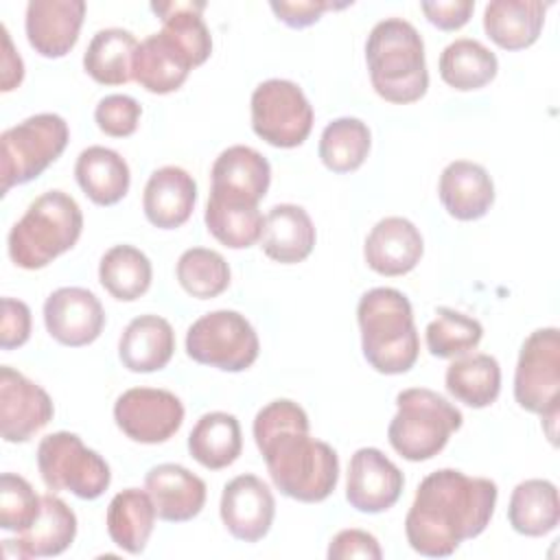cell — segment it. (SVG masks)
Wrapping results in <instances>:
<instances>
[{"label": "cell", "instance_id": "42", "mask_svg": "<svg viewBox=\"0 0 560 560\" xmlns=\"http://www.w3.org/2000/svg\"><path fill=\"white\" fill-rule=\"evenodd\" d=\"M142 116L140 103L129 94H107L94 109V120L105 136L127 138L138 129Z\"/></svg>", "mask_w": 560, "mask_h": 560}, {"label": "cell", "instance_id": "41", "mask_svg": "<svg viewBox=\"0 0 560 560\" xmlns=\"http://www.w3.org/2000/svg\"><path fill=\"white\" fill-rule=\"evenodd\" d=\"M42 497L33 486L15 475L2 472L0 477V527L7 532H24L39 514Z\"/></svg>", "mask_w": 560, "mask_h": 560}, {"label": "cell", "instance_id": "22", "mask_svg": "<svg viewBox=\"0 0 560 560\" xmlns=\"http://www.w3.org/2000/svg\"><path fill=\"white\" fill-rule=\"evenodd\" d=\"M197 201V184L182 166H162L147 179L142 192V210L151 225L175 230L184 225Z\"/></svg>", "mask_w": 560, "mask_h": 560}, {"label": "cell", "instance_id": "17", "mask_svg": "<svg viewBox=\"0 0 560 560\" xmlns=\"http://www.w3.org/2000/svg\"><path fill=\"white\" fill-rule=\"evenodd\" d=\"M83 18V0H31L24 15L26 39L42 57L59 59L74 48Z\"/></svg>", "mask_w": 560, "mask_h": 560}, {"label": "cell", "instance_id": "30", "mask_svg": "<svg viewBox=\"0 0 560 560\" xmlns=\"http://www.w3.org/2000/svg\"><path fill=\"white\" fill-rule=\"evenodd\" d=\"M243 451V435L236 416L228 411L203 413L190 435L188 453L190 457L208 470L228 468L238 459Z\"/></svg>", "mask_w": 560, "mask_h": 560}, {"label": "cell", "instance_id": "24", "mask_svg": "<svg viewBox=\"0 0 560 560\" xmlns=\"http://www.w3.org/2000/svg\"><path fill=\"white\" fill-rule=\"evenodd\" d=\"M315 225L308 212L295 203H276L265 214L260 247L267 258L295 265L308 258L315 247Z\"/></svg>", "mask_w": 560, "mask_h": 560}, {"label": "cell", "instance_id": "46", "mask_svg": "<svg viewBox=\"0 0 560 560\" xmlns=\"http://www.w3.org/2000/svg\"><path fill=\"white\" fill-rule=\"evenodd\" d=\"M420 9L433 26H438L442 31H457L470 20V15L475 11V2L472 0L422 2Z\"/></svg>", "mask_w": 560, "mask_h": 560}, {"label": "cell", "instance_id": "39", "mask_svg": "<svg viewBox=\"0 0 560 560\" xmlns=\"http://www.w3.org/2000/svg\"><path fill=\"white\" fill-rule=\"evenodd\" d=\"M483 337V326L455 308L440 306L433 322L424 330L427 350L438 359H455L468 354L479 346Z\"/></svg>", "mask_w": 560, "mask_h": 560}, {"label": "cell", "instance_id": "1", "mask_svg": "<svg viewBox=\"0 0 560 560\" xmlns=\"http://www.w3.org/2000/svg\"><path fill=\"white\" fill-rule=\"evenodd\" d=\"M497 483L468 477L455 468L429 472L405 516L409 547L427 558H446L464 540L477 538L490 523L497 505Z\"/></svg>", "mask_w": 560, "mask_h": 560}, {"label": "cell", "instance_id": "32", "mask_svg": "<svg viewBox=\"0 0 560 560\" xmlns=\"http://www.w3.org/2000/svg\"><path fill=\"white\" fill-rule=\"evenodd\" d=\"M444 385L446 392L466 407H490L501 392L499 361L486 352L462 354L446 368Z\"/></svg>", "mask_w": 560, "mask_h": 560}, {"label": "cell", "instance_id": "3", "mask_svg": "<svg viewBox=\"0 0 560 560\" xmlns=\"http://www.w3.org/2000/svg\"><path fill=\"white\" fill-rule=\"evenodd\" d=\"M361 350L381 374L409 372L420 354V337L407 295L392 287H376L357 306Z\"/></svg>", "mask_w": 560, "mask_h": 560}, {"label": "cell", "instance_id": "35", "mask_svg": "<svg viewBox=\"0 0 560 560\" xmlns=\"http://www.w3.org/2000/svg\"><path fill=\"white\" fill-rule=\"evenodd\" d=\"M151 260L133 245H114L101 256L98 280L103 289L120 302H133L144 295L151 287Z\"/></svg>", "mask_w": 560, "mask_h": 560}, {"label": "cell", "instance_id": "10", "mask_svg": "<svg viewBox=\"0 0 560 560\" xmlns=\"http://www.w3.org/2000/svg\"><path fill=\"white\" fill-rule=\"evenodd\" d=\"M260 341L238 311H212L201 315L186 332V354L223 372H243L258 359Z\"/></svg>", "mask_w": 560, "mask_h": 560}, {"label": "cell", "instance_id": "33", "mask_svg": "<svg viewBox=\"0 0 560 560\" xmlns=\"http://www.w3.org/2000/svg\"><path fill=\"white\" fill-rule=\"evenodd\" d=\"M508 521L514 532L532 538L553 532L560 523L558 488L549 479L521 481L510 494Z\"/></svg>", "mask_w": 560, "mask_h": 560}, {"label": "cell", "instance_id": "13", "mask_svg": "<svg viewBox=\"0 0 560 560\" xmlns=\"http://www.w3.org/2000/svg\"><path fill=\"white\" fill-rule=\"evenodd\" d=\"M55 416L44 387L11 365L0 368V433L4 442H28Z\"/></svg>", "mask_w": 560, "mask_h": 560}, {"label": "cell", "instance_id": "31", "mask_svg": "<svg viewBox=\"0 0 560 560\" xmlns=\"http://www.w3.org/2000/svg\"><path fill=\"white\" fill-rule=\"evenodd\" d=\"M138 39L127 28H101L83 52L85 72L101 85H122L133 79Z\"/></svg>", "mask_w": 560, "mask_h": 560}, {"label": "cell", "instance_id": "43", "mask_svg": "<svg viewBox=\"0 0 560 560\" xmlns=\"http://www.w3.org/2000/svg\"><path fill=\"white\" fill-rule=\"evenodd\" d=\"M350 4L352 2L335 4L330 0H271L269 2L276 18L291 28H306V26L315 24L324 11L346 9Z\"/></svg>", "mask_w": 560, "mask_h": 560}, {"label": "cell", "instance_id": "26", "mask_svg": "<svg viewBox=\"0 0 560 560\" xmlns=\"http://www.w3.org/2000/svg\"><path fill=\"white\" fill-rule=\"evenodd\" d=\"M77 536V514L55 494L42 497L37 518L20 532L18 540H7L15 547L18 558H50L63 553Z\"/></svg>", "mask_w": 560, "mask_h": 560}, {"label": "cell", "instance_id": "37", "mask_svg": "<svg viewBox=\"0 0 560 560\" xmlns=\"http://www.w3.org/2000/svg\"><path fill=\"white\" fill-rule=\"evenodd\" d=\"M372 136L361 118L341 116L328 122L319 136V160L332 173L357 171L370 153Z\"/></svg>", "mask_w": 560, "mask_h": 560}, {"label": "cell", "instance_id": "36", "mask_svg": "<svg viewBox=\"0 0 560 560\" xmlns=\"http://www.w3.org/2000/svg\"><path fill=\"white\" fill-rule=\"evenodd\" d=\"M208 232L230 249H247L260 241L265 217L256 203H241L210 195L206 203Z\"/></svg>", "mask_w": 560, "mask_h": 560}, {"label": "cell", "instance_id": "29", "mask_svg": "<svg viewBox=\"0 0 560 560\" xmlns=\"http://www.w3.org/2000/svg\"><path fill=\"white\" fill-rule=\"evenodd\" d=\"M155 505L147 490L125 488L114 494L107 505V534L116 547L138 556L147 549V542L155 527Z\"/></svg>", "mask_w": 560, "mask_h": 560}, {"label": "cell", "instance_id": "9", "mask_svg": "<svg viewBox=\"0 0 560 560\" xmlns=\"http://www.w3.org/2000/svg\"><path fill=\"white\" fill-rule=\"evenodd\" d=\"M37 468L48 490H66L85 501L98 499L112 481L109 464L70 431L42 438L37 446Z\"/></svg>", "mask_w": 560, "mask_h": 560}, {"label": "cell", "instance_id": "28", "mask_svg": "<svg viewBox=\"0 0 560 560\" xmlns=\"http://www.w3.org/2000/svg\"><path fill=\"white\" fill-rule=\"evenodd\" d=\"M74 177L85 197L96 206L118 203L131 184V173L125 158L118 151L101 144L88 147L79 153Z\"/></svg>", "mask_w": 560, "mask_h": 560}, {"label": "cell", "instance_id": "27", "mask_svg": "<svg viewBox=\"0 0 560 560\" xmlns=\"http://www.w3.org/2000/svg\"><path fill=\"white\" fill-rule=\"evenodd\" d=\"M547 7L540 0H492L483 9V31L499 48L523 50L538 39Z\"/></svg>", "mask_w": 560, "mask_h": 560}, {"label": "cell", "instance_id": "44", "mask_svg": "<svg viewBox=\"0 0 560 560\" xmlns=\"http://www.w3.org/2000/svg\"><path fill=\"white\" fill-rule=\"evenodd\" d=\"M31 337V308L15 298H2V322H0V348L13 350Z\"/></svg>", "mask_w": 560, "mask_h": 560}, {"label": "cell", "instance_id": "12", "mask_svg": "<svg viewBox=\"0 0 560 560\" xmlns=\"http://www.w3.org/2000/svg\"><path fill=\"white\" fill-rule=\"evenodd\" d=\"M116 427L133 442L162 444L184 422L182 400L160 387H131L114 402Z\"/></svg>", "mask_w": 560, "mask_h": 560}, {"label": "cell", "instance_id": "20", "mask_svg": "<svg viewBox=\"0 0 560 560\" xmlns=\"http://www.w3.org/2000/svg\"><path fill=\"white\" fill-rule=\"evenodd\" d=\"M192 68L197 66L188 50L166 31L142 39L133 57V79L151 94L179 90Z\"/></svg>", "mask_w": 560, "mask_h": 560}, {"label": "cell", "instance_id": "25", "mask_svg": "<svg viewBox=\"0 0 560 560\" xmlns=\"http://www.w3.org/2000/svg\"><path fill=\"white\" fill-rule=\"evenodd\" d=\"M175 352L173 326L160 315L133 317L118 341V357L129 372H158L168 365Z\"/></svg>", "mask_w": 560, "mask_h": 560}, {"label": "cell", "instance_id": "4", "mask_svg": "<svg viewBox=\"0 0 560 560\" xmlns=\"http://www.w3.org/2000/svg\"><path fill=\"white\" fill-rule=\"evenodd\" d=\"M365 61L374 92L396 105L420 101L429 88L424 42L402 18L374 24L365 42Z\"/></svg>", "mask_w": 560, "mask_h": 560}, {"label": "cell", "instance_id": "5", "mask_svg": "<svg viewBox=\"0 0 560 560\" xmlns=\"http://www.w3.org/2000/svg\"><path fill=\"white\" fill-rule=\"evenodd\" d=\"M83 230L79 203L63 190H48L28 203L11 228L7 247L13 265L35 271L72 249Z\"/></svg>", "mask_w": 560, "mask_h": 560}, {"label": "cell", "instance_id": "34", "mask_svg": "<svg viewBox=\"0 0 560 560\" xmlns=\"http://www.w3.org/2000/svg\"><path fill=\"white\" fill-rule=\"evenodd\" d=\"M499 70L497 55L477 39L459 37L440 55V77L446 85L470 92L488 85Z\"/></svg>", "mask_w": 560, "mask_h": 560}, {"label": "cell", "instance_id": "23", "mask_svg": "<svg viewBox=\"0 0 560 560\" xmlns=\"http://www.w3.org/2000/svg\"><path fill=\"white\" fill-rule=\"evenodd\" d=\"M438 195L444 210L457 221H477L494 203V184L488 171L470 160H455L444 166Z\"/></svg>", "mask_w": 560, "mask_h": 560}, {"label": "cell", "instance_id": "40", "mask_svg": "<svg viewBox=\"0 0 560 560\" xmlns=\"http://www.w3.org/2000/svg\"><path fill=\"white\" fill-rule=\"evenodd\" d=\"M175 273L179 287L197 300L217 298L230 287V265L219 252L208 247L186 249L177 260Z\"/></svg>", "mask_w": 560, "mask_h": 560}, {"label": "cell", "instance_id": "45", "mask_svg": "<svg viewBox=\"0 0 560 560\" xmlns=\"http://www.w3.org/2000/svg\"><path fill=\"white\" fill-rule=\"evenodd\" d=\"M330 560H346V558H365V560H381L383 549L378 540L363 529H341L332 536L328 545Z\"/></svg>", "mask_w": 560, "mask_h": 560}, {"label": "cell", "instance_id": "2", "mask_svg": "<svg viewBox=\"0 0 560 560\" xmlns=\"http://www.w3.org/2000/svg\"><path fill=\"white\" fill-rule=\"evenodd\" d=\"M252 431L269 477L284 497L319 503L335 492L339 455L328 442L311 438L308 416L298 402L271 400L256 413Z\"/></svg>", "mask_w": 560, "mask_h": 560}, {"label": "cell", "instance_id": "38", "mask_svg": "<svg viewBox=\"0 0 560 560\" xmlns=\"http://www.w3.org/2000/svg\"><path fill=\"white\" fill-rule=\"evenodd\" d=\"M206 2L195 0H171V2H151V11L162 20V31L171 33L192 57L195 66L206 63L212 52V37L201 18Z\"/></svg>", "mask_w": 560, "mask_h": 560}, {"label": "cell", "instance_id": "11", "mask_svg": "<svg viewBox=\"0 0 560 560\" xmlns=\"http://www.w3.org/2000/svg\"><path fill=\"white\" fill-rule=\"evenodd\" d=\"M252 129L278 149L300 147L313 129V107L289 79H267L252 92Z\"/></svg>", "mask_w": 560, "mask_h": 560}, {"label": "cell", "instance_id": "8", "mask_svg": "<svg viewBox=\"0 0 560 560\" xmlns=\"http://www.w3.org/2000/svg\"><path fill=\"white\" fill-rule=\"evenodd\" d=\"M514 398L521 409L542 418L547 438L556 444L560 400V332L538 328L521 346L514 370Z\"/></svg>", "mask_w": 560, "mask_h": 560}, {"label": "cell", "instance_id": "14", "mask_svg": "<svg viewBox=\"0 0 560 560\" xmlns=\"http://www.w3.org/2000/svg\"><path fill=\"white\" fill-rule=\"evenodd\" d=\"M405 477L400 468L378 448L363 446L354 451L348 464L346 499L365 514H381L396 505L402 494Z\"/></svg>", "mask_w": 560, "mask_h": 560}, {"label": "cell", "instance_id": "6", "mask_svg": "<svg viewBox=\"0 0 560 560\" xmlns=\"http://www.w3.org/2000/svg\"><path fill=\"white\" fill-rule=\"evenodd\" d=\"M396 409L387 427V440L409 462L435 457L464 422L462 411L453 402L427 387L398 392Z\"/></svg>", "mask_w": 560, "mask_h": 560}, {"label": "cell", "instance_id": "21", "mask_svg": "<svg viewBox=\"0 0 560 560\" xmlns=\"http://www.w3.org/2000/svg\"><path fill=\"white\" fill-rule=\"evenodd\" d=\"M144 490L153 499L158 518L184 523L206 505V481L179 464H158L144 477Z\"/></svg>", "mask_w": 560, "mask_h": 560}, {"label": "cell", "instance_id": "16", "mask_svg": "<svg viewBox=\"0 0 560 560\" xmlns=\"http://www.w3.org/2000/svg\"><path fill=\"white\" fill-rule=\"evenodd\" d=\"M44 324L61 346L81 348L98 339L105 326V311L90 289L61 287L44 302Z\"/></svg>", "mask_w": 560, "mask_h": 560}, {"label": "cell", "instance_id": "47", "mask_svg": "<svg viewBox=\"0 0 560 560\" xmlns=\"http://www.w3.org/2000/svg\"><path fill=\"white\" fill-rule=\"evenodd\" d=\"M2 31V59H0V70H2V92H11L15 90L22 79H24V61L22 57L15 52L11 35L7 31V26H0Z\"/></svg>", "mask_w": 560, "mask_h": 560}, {"label": "cell", "instance_id": "19", "mask_svg": "<svg viewBox=\"0 0 560 560\" xmlns=\"http://www.w3.org/2000/svg\"><path fill=\"white\" fill-rule=\"evenodd\" d=\"M424 241L420 230L405 217H385L368 234L363 245L365 262L381 276H405L422 258Z\"/></svg>", "mask_w": 560, "mask_h": 560}, {"label": "cell", "instance_id": "15", "mask_svg": "<svg viewBox=\"0 0 560 560\" xmlns=\"http://www.w3.org/2000/svg\"><path fill=\"white\" fill-rule=\"evenodd\" d=\"M219 514L236 540L256 542L271 529L276 499L260 477L245 472L223 486Z\"/></svg>", "mask_w": 560, "mask_h": 560}, {"label": "cell", "instance_id": "7", "mask_svg": "<svg viewBox=\"0 0 560 560\" xmlns=\"http://www.w3.org/2000/svg\"><path fill=\"white\" fill-rule=\"evenodd\" d=\"M68 140V122L50 112L28 116L4 129L0 136L2 195L39 177L63 153Z\"/></svg>", "mask_w": 560, "mask_h": 560}, {"label": "cell", "instance_id": "18", "mask_svg": "<svg viewBox=\"0 0 560 560\" xmlns=\"http://www.w3.org/2000/svg\"><path fill=\"white\" fill-rule=\"evenodd\" d=\"M210 195L256 203L267 195L271 184V166L262 153L252 147L234 144L219 153L210 171Z\"/></svg>", "mask_w": 560, "mask_h": 560}]
</instances>
